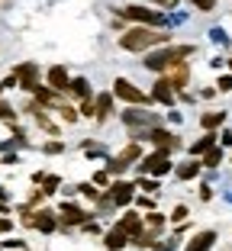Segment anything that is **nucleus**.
Returning <instances> with one entry per match:
<instances>
[{
  "label": "nucleus",
  "mask_w": 232,
  "mask_h": 251,
  "mask_svg": "<svg viewBox=\"0 0 232 251\" xmlns=\"http://www.w3.org/2000/svg\"><path fill=\"white\" fill-rule=\"evenodd\" d=\"M197 49L194 45H168V49H149L145 52V68L155 74H165L171 68L184 65V58H190Z\"/></svg>",
  "instance_id": "1"
},
{
  "label": "nucleus",
  "mask_w": 232,
  "mask_h": 251,
  "mask_svg": "<svg viewBox=\"0 0 232 251\" xmlns=\"http://www.w3.org/2000/svg\"><path fill=\"white\" fill-rule=\"evenodd\" d=\"M165 42H168V32H161L158 26H135V29L120 36L123 52H149V49H158Z\"/></svg>",
  "instance_id": "2"
},
{
  "label": "nucleus",
  "mask_w": 232,
  "mask_h": 251,
  "mask_svg": "<svg viewBox=\"0 0 232 251\" xmlns=\"http://www.w3.org/2000/svg\"><path fill=\"white\" fill-rule=\"evenodd\" d=\"M123 123H126L129 135H132V139L139 142V135H142V132H149L152 126H158L161 119H158V113H149V110H139V106H132V110H126V113H123Z\"/></svg>",
  "instance_id": "3"
},
{
  "label": "nucleus",
  "mask_w": 232,
  "mask_h": 251,
  "mask_svg": "<svg viewBox=\"0 0 232 251\" xmlns=\"http://www.w3.org/2000/svg\"><path fill=\"white\" fill-rule=\"evenodd\" d=\"M113 97H116V100H123V103H132V106L155 103V100H152V94H145L142 87H135L132 81H126V77H116V81H113Z\"/></svg>",
  "instance_id": "4"
},
{
  "label": "nucleus",
  "mask_w": 232,
  "mask_h": 251,
  "mask_svg": "<svg viewBox=\"0 0 232 251\" xmlns=\"http://www.w3.org/2000/svg\"><path fill=\"white\" fill-rule=\"evenodd\" d=\"M135 168H139V174H152V177H165V174L174 168V164H171V155H168L165 148H155L152 155L139 158V164H135Z\"/></svg>",
  "instance_id": "5"
},
{
  "label": "nucleus",
  "mask_w": 232,
  "mask_h": 251,
  "mask_svg": "<svg viewBox=\"0 0 232 251\" xmlns=\"http://www.w3.org/2000/svg\"><path fill=\"white\" fill-rule=\"evenodd\" d=\"M123 20H132L139 26H165V13H158V10H149V7H139V3H129V7L120 10Z\"/></svg>",
  "instance_id": "6"
},
{
  "label": "nucleus",
  "mask_w": 232,
  "mask_h": 251,
  "mask_svg": "<svg viewBox=\"0 0 232 251\" xmlns=\"http://www.w3.org/2000/svg\"><path fill=\"white\" fill-rule=\"evenodd\" d=\"M58 213L52 209H23V222L29 226V229H39V232H55L58 229Z\"/></svg>",
  "instance_id": "7"
},
{
  "label": "nucleus",
  "mask_w": 232,
  "mask_h": 251,
  "mask_svg": "<svg viewBox=\"0 0 232 251\" xmlns=\"http://www.w3.org/2000/svg\"><path fill=\"white\" fill-rule=\"evenodd\" d=\"M142 139H149V145H155V148H165L168 155H171V151H178V145H180V142L174 139L168 129H161V126H152L149 132L139 135V142H142Z\"/></svg>",
  "instance_id": "8"
},
{
  "label": "nucleus",
  "mask_w": 232,
  "mask_h": 251,
  "mask_svg": "<svg viewBox=\"0 0 232 251\" xmlns=\"http://www.w3.org/2000/svg\"><path fill=\"white\" fill-rule=\"evenodd\" d=\"M135 190H139V187H135V184H129V180H113L106 193H110L113 206H129V203L135 200Z\"/></svg>",
  "instance_id": "9"
},
{
  "label": "nucleus",
  "mask_w": 232,
  "mask_h": 251,
  "mask_svg": "<svg viewBox=\"0 0 232 251\" xmlns=\"http://www.w3.org/2000/svg\"><path fill=\"white\" fill-rule=\"evenodd\" d=\"M13 74H16V81H20L23 90H29V94H32V90L39 87V65H36V61H23V65H16Z\"/></svg>",
  "instance_id": "10"
},
{
  "label": "nucleus",
  "mask_w": 232,
  "mask_h": 251,
  "mask_svg": "<svg viewBox=\"0 0 232 251\" xmlns=\"http://www.w3.org/2000/svg\"><path fill=\"white\" fill-rule=\"evenodd\" d=\"M87 219H90L87 209L75 206V203H61V209H58V222L65 226V229H71V226H84Z\"/></svg>",
  "instance_id": "11"
},
{
  "label": "nucleus",
  "mask_w": 232,
  "mask_h": 251,
  "mask_svg": "<svg viewBox=\"0 0 232 251\" xmlns=\"http://www.w3.org/2000/svg\"><path fill=\"white\" fill-rule=\"evenodd\" d=\"M174 84H171V77H158L155 81V90H152V100L155 103H165V106H174Z\"/></svg>",
  "instance_id": "12"
},
{
  "label": "nucleus",
  "mask_w": 232,
  "mask_h": 251,
  "mask_svg": "<svg viewBox=\"0 0 232 251\" xmlns=\"http://www.w3.org/2000/svg\"><path fill=\"white\" fill-rule=\"evenodd\" d=\"M45 81H49V87H52V90L68 94V84H71V77H68V68H65V65H52V68H49V74H45Z\"/></svg>",
  "instance_id": "13"
},
{
  "label": "nucleus",
  "mask_w": 232,
  "mask_h": 251,
  "mask_svg": "<svg viewBox=\"0 0 232 251\" xmlns=\"http://www.w3.org/2000/svg\"><path fill=\"white\" fill-rule=\"evenodd\" d=\"M103 245H106L110 251H123L126 245H132V238H129V232L123 229V226H113V229L103 235Z\"/></svg>",
  "instance_id": "14"
},
{
  "label": "nucleus",
  "mask_w": 232,
  "mask_h": 251,
  "mask_svg": "<svg viewBox=\"0 0 232 251\" xmlns=\"http://www.w3.org/2000/svg\"><path fill=\"white\" fill-rule=\"evenodd\" d=\"M213 245H216V232H213V229H203V232H197V235L184 245V251H210Z\"/></svg>",
  "instance_id": "15"
},
{
  "label": "nucleus",
  "mask_w": 232,
  "mask_h": 251,
  "mask_svg": "<svg viewBox=\"0 0 232 251\" xmlns=\"http://www.w3.org/2000/svg\"><path fill=\"white\" fill-rule=\"evenodd\" d=\"M116 226H123V229L129 232V238H135L139 232L145 229V216H139L135 209H129V213H123V219L116 222Z\"/></svg>",
  "instance_id": "16"
},
{
  "label": "nucleus",
  "mask_w": 232,
  "mask_h": 251,
  "mask_svg": "<svg viewBox=\"0 0 232 251\" xmlns=\"http://www.w3.org/2000/svg\"><path fill=\"white\" fill-rule=\"evenodd\" d=\"M68 94L77 97V100H87V97H94V90H90V81H87V77H71Z\"/></svg>",
  "instance_id": "17"
},
{
  "label": "nucleus",
  "mask_w": 232,
  "mask_h": 251,
  "mask_svg": "<svg viewBox=\"0 0 232 251\" xmlns=\"http://www.w3.org/2000/svg\"><path fill=\"white\" fill-rule=\"evenodd\" d=\"M200 168H203V161H197V158H190V161L178 164V177H180V180H194L197 174H200Z\"/></svg>",
  "instance_id": "18"
},
{
  "label": "nucleus",
  "mask_w": 232,
  "mask_h": 251,
  "mask_svg": "<svg viewBox=\"0 0 232 251\" xmlns=\"http://www.w3.org/2000/svg\"><path fill=\"white\" fill-rule=\"evenodd\" d=\"M110 116H113V94H97V119L103 123Z\"/></svg>",
  "instance_id": "19"
},
{
  "label": "nucleus",
  "mask_w": 232,
  "mask_h": 251,
  "mask_svg": "<svg viewBox=\"0 0 232 251\" xmlns=\"http://www.w3.org/2000/svg\"><path fill=\"white\" fill-rule=\"evenodd\" d=\"M213 145H216V135H213V132H206L203 139H197L194 145H190V155H203V151H210Z\"/></svg>",
  "instance_id": "20"
},
{
  "label": "nucleus",
  "mask_w": 232,
  "mask_h": 251,
  "mask_svg": "<svg viewBox=\"0 0 232 251\" xmlns=\"http://www.w3.org/2000/svg\"><path fill=\"white\" fill-rule=\"evenodd\" d=\"M223 123H226V113H203V116H200V126L206 129V132H213V129L223 126Z\"/></svg>",
  "instance_id": "21"
},
{
  "label": "nucleus",
  "mask_w": 232,
  "mask_h": 251,
  "mask_svg": "<svg viewBox=\"0 0 232 251\" xmlns=\"http://www.w3.org/2000/svg\"><path fill=\"white\" fill-rule=\"evenodd\" d=\"M200 161H203V168H219V161H223V148L213 145L210 151H203V155H200Z\"/></svg>",
  "instance_id": "22"
},
{
  "label": "nucleus",
  "mask_w": 232,
  "mask_h": 251,
  "mask_svg": "<svg viewBox=\"0 0 232 251\" xmlns=\"http://www.w3.org/2000/svg\"><path fill=\"white\" fill-rule=\"evenodd\" d=\"M116 158H120L123 164H129V161H139V158H142V148H139V142H132V145H126V148H123V151H120Z\"/></svg>",
  "instance_id": "23"
},
{
  "label": "nucleus",
  "mask_w": 232,
  "mask_h": 251,
  "mask_svg": "<svg viewBox=\"0 0 232 251\" xmlns=\"http://www.w3.org/2000/svg\"><path fill=\"white\" fill-rule=\"evenodd\" d=\"M171 84H174V90H180L184 84H187V61L178 65V68H171Z\"/></svg>",
  "instance_id": "24"
},
{
  "label": "nucleus",
  "mask_w": 232,
  "mask_h": 251,
  "mask_svg": "<svg viewBox=\"0 0 232 251\" xmlns=\"http://www.w3.org/2000/svg\"><path fill=\"white\" fill-rule=\"evenodd\" d=\"M161 229H165V216H161V213H149V216H145V232H155V235H158Z\"/></svg>",
  "instance_id": "25"
},
{
  "label": "nucleus",
  "mask_w": 232,
  "mask_h": 251,
  "mask_svg": "<svg viewBox=\"0 0 232 251\" xmlns=\"http://www.w3.org/2000/svg\"><path fill=\"white\" fill-rule=\"evenodd\" d=\"M135 187H139V190H145V193H155V190H161V187H158V177H152V174H142V177L135 180Z\"/></svg>",
  "instance_id": "26"
},
{
  "label": "nucleus",
  "mask_w": 232,
  "mask_h": 251,
  "mask_svg": "<svg viewBox=\"0 0 232 251\" xmlns=\"http://www.w3.org/2000/svg\"><path fill=\"white\" fill-rule=\"evenodd\" d=\"M81 116H90V119H97V97H87L81 103Z\"/></svg>",
  "instance_id": "27"
},
{
  "label": "nucleus",
  "mask_w": 232,
  "mask_h": 251,
  "mask_svg": "<svg viewBox=\"0 0 232 251\" xmlns=\"http://www.w3.org/2000/svg\"><path fill=\"white\" fill-rule=\"evenodd\" d=\"M77 190H81V193H84V197H87V200H94V203H97V200L103 197V193L97 190V184H94V180H90V184H81V187H77Z\"/></svg>",
  "instance_id": "28"
},
{
  "label": "nucleus",
  "mask_w": 232,
  "mask_h": 251,
  "mask_svg": "<svg viewBox=\"0 0 232 251\" xmlns=\"http://www.w3.org/2000/svg\"><path fill=\"white\" fill-rule=\"evenodd\" d=\"M58 113H61V119H65V123H77V116H81V113H77L71 103H61V106H58Z\"/></svg>",
  "instance_id": "29"
},
{
  "label": "nucleus",
  "mask_w": 232,
  "mask_h": 251,
  "mask_svg": "<svg viewBox=\"0 0 232 251\" xmlns=\"http://www.w3.org/2000/svg\"><path fill=\"white\" fill-rule=\"evenodd\" d=\"M58 184H61V180L55 177V174H49V177H42V193H45V197H52V193L58 190Z\"/></svg>",
  "instance_id": "30"
},
{
  "label": "nucleus",
  "mask_w": 232,
  "mask_h": 251,
  "mask_svg": "<svg viewBox=\"0 0 232 251\" xmlns=\"http://www.w3.org/2000/svg\"><path fill=\"white\" fill-rule=\"evenodd\" d=\"M0 119H3V123H13L16 119V110L7 103V100H0Z\"/></svg>",
  "instance_id": "31"
},
{
  "label": "nucleus",
  "mask_w": 232,
  "mask_h": 251,
  "mask_svg": "<svg viewBox=\"0 0 232 251\" xmlns=\"http://www.w3.org/2000/svg\"><path fill=\"white\" fill-rule=\"evenodd\" d=\"M13 87H20L16 74H10V77H3V81H0V94H7V90H13Z\"/></svg>",
  "instance_id": "32"
},
{
  "label": "nucleus",
  "mask_w": 232,
  "mask_h": 251,
  "mask_svg": "<svg viewBox=\"0 0 232 251\" xmlns=\"http://www.w3.org/2000/svg\"><path fill=\"white\" fill-rule=\"evenodd\" d=\"M187 219V206H184V203H178V206H174V213H171V222H184Z\"/></svg>",
  "instance_id": "33"
},
{
  "label": "nucleus",
  "mask_w": 232,
  "mask_h": 251,
  "mask_svg": "<svg viewBox=\"0 0 232 251\" xmlns=\"http://www.w3.org/2000/svg\"><path fill=\"white\" fill-rule=\"evenodd\" d=\"M216 90L229 94V90H232V74H223V77H219V81H216Z\"/></svg>",
  "instance_id": "34"
},
{
  "label": "nucleus",
  "mask_w": 232,
  "mask_h": 251,
  "mask_svg": "<svg viewBox=\"0 0 232 251\" xmlns=\"http://www.w3.org/2000/svg\"><path fill=\"white\" fill-rule=\"evenodd\" d=\"M110 177H113L110 171H97V174H94V184H97V187H106V184H110Z\"/></svg>",
  "instance_id": "35"
},
{
  "label": "nucleus",
  "mask_w": 232,
  "mask_h": 251,
  "mask_svg": "<svg viewBox=\"0 0 232 251\" xmlns=\"http://www.w3.org/2000/svg\"><path fill=\"white\" fill-rule=\"evenodd\" d=\"M61 151H65L61 142H49V145H45V155H61Z\"/></svg>",
  "instance_id": "36"
},
{
  "label": "nucleus",
  "mask_w": 232,
  "mask_h": 251,
  "mask_svg": "<svg viewBox=\"0 0 232 251\" xmlns=\"http://www.w3.org/2000/svg\"><path fill=\"white\" fill-rule=\"evenodd\" d=\"M7 245L10 251H26V242H23V238H10V242H3Z\"/></svg>",
  "instance_id": "37"
},
{
  "label": "nucleus",
  "mask_w": 232,
  "mask_h": 251,
  "mask_svg": "<svg viewBox=\"0 0 232 251\" xmlns=\"http://www.w3.org/2000/svg\"><path fill=\"white\" fill-rule=\"evenodd\" d=\"M194 7L206 13V10H213V7H216V0H194Z\"/></svg>",
  "instance_id": "38"
},
{
  "label": "nucleus",
  "mask_w": 232,
  "mask_h": 251,
  "mask_svg": "<svg viewBox=\"0 0 232 251\" xmlns=\"http://www.w3.org/2000/svg\"><path fill=\"white\" fill-rule=\"evenodd\" d=\"M135 203H139L142 209H152V206H155V200H152L149 193H145V197H135Z\"/></svg>",
  "instance_id": "39"
},
{
  "label": "nucleus",
  "mask_w": 232,
  "mask_h": 251,
  "mask_svg": "<svg viewBox=\"0 0 232 251\" xmlns=\"http://www.w3.org/2000/svg\"><path fill=\"white\" fill-rule=\"evenodd\" d=\"M10 229H13V219H7V216H0V235H7Z\"/></svg>",
  "instance_id": "40"
},
{
  "label": "nucleus",
  "mask_w": 232,
  "mask_h": 251,
  "mask_svg": "<svg viewBox=\"0 0 232 251\" xmlns=\"http://www.w3.org/2000/svg\"><path fill=\"white\" fill-rule=\"evenodd\" d=\"M210 36H213V42H226V32H223V29H213Z\"/></svg>",
  "instance_id": "41"
},
{
  "label": "nucleus",
  "mask_w": 232,
  "mask_h": 251,
  "mask_svg": "<svg viewBox=\"0 0 232 251\" xmlns=\"http://www.w3.org/2000/svg\"><path fill=\"white\" fill-rule=\"evenodd\" d=\"M219 142H223V145H226V148H229V145H232V132H229V129H226V132H223V135H219Z\"/></svg>",
  "instance_id": "42"
},
{
  "label": "nucleus",
  "mask_w": 232,
  "mask_h": 251,
  "mask_svg": "<svg viewBox=\"0 0 232 251\" xmlns=\"http://www.w3.org/2000/svg\"><path fill=\"white\" fill-rule=\"evenodd\" d=\"M200 200H213V190H210V187H200Z\"/></svg>",
  "instance_id": "43"
},
{
  "label": "nucleus",
  "mask_w": 232,
  "mask_h": 251,
  "mask_svg": "<svg viewBox=\"0 0 232 251\" xmlns=\"http://www.w3.org/2000/svg\"><path fill=\"white\" fill-rule=\"evenodd\" d=\"M152 3H158V7H174L178 0H152Z\"/></svg>",
  "instance_id": "44"
},
{
  "label": "nucleus",
  "mask_w": 232,
  "mask_h": 251,
  "mask_svg": "<svg viewBox=\"0 0 232 251\" xmlns=\"http://www.w3.org/2000/svg\"><path fill=\"white\" fill-rule=\"evenodd\" d=\"M7 197H10V193H7V187H0V203H3Z\"/></svg>",
  "instance_id": "45"
},
{
  "label": "nucleus",
  "mask_w": 232,
  "mask_h": 251,
  "mask_svg": "<svg viewBox=\"0 0 232 251\" xmlns=\"http://www.w3.org/2000/svg\"><path fill=\"white\" fill-rule=\"evenodd\" d=\"M229 68H232V58H229Z\"/></svg>",
  "instance_id": "46"
}]
</instances>
